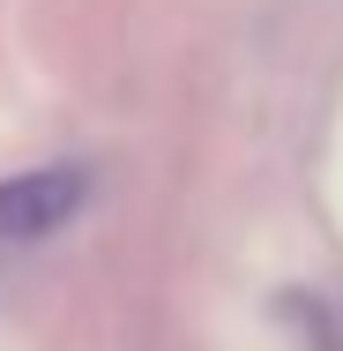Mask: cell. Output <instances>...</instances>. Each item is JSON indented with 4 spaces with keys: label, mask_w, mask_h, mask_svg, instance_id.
Instances as JSON below:
<instances>
[{
    "label": "cell",
    "mask_w": 343,
    "mask_h": 351,
    "mask_svg": "<svg viewBox=\"0 0 343 351\" xmlns=\"http://www.w3.org/2000/svg\"><path fill=\"white\" fill-rule=\"evenodd\" d=\"M82 210H90V165H30V172L0 180V239L8 247L53 239Z\"/></svg>",
    "instance_id": "obj_1"
}]
</instances>
